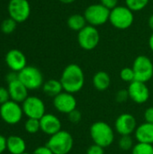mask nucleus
<instances>
[{
  "label": "nucleus",
  "mask_w": 153,
  "mask_h": 154,
  "mask_svg": "<svg viewBox=\"0 0 153 154\" xmlns=\"http://www.w3.org/2000/svg\"><path fill=\"white\" fill-rule=\"evenodd\" d=\"M60 80L64 91L75 94L83 88L85 84V74L79 65L71 63L65 67Z\"/></svg>",
  "instance_id": "f257e3e1"
},
{
  "label": "nucleus",
  "mask_w": 153,
  "mask_h": 154,
  "mask_svg": "<svg viewBox=\"0 0 153 154\" xmlns=\"http://www.w3.org/2000/svg\"><path fill=\"white\" fill-rule=\"evenodd\" d=\"M89 133L93 143L104 149L109 147L115 141V132L113 128L104 121L93 123L90 126Z\"/></svg>",
  "instance_id": "f03ea898"
},
{
  "label": "nucleus",
  "mask_w": 153,
  "mask_h": 154,
  "mask_svg": "<svg viewBox=\"0 0 153 154\" xmlns=\"http://www.w3.org/2000/svg\"><path fill=\"white\" fill-rule=\"evenodd\" d=\"M74 140L70 133L61 130L50 136L46 146L50 149L53 154H69L73 149Z\"/></svg>",
  "instance_id": "7ed1b4c3"
},
{
  "label": "nucleus",
  "mask_w": 153,
  "mask_h": 154,
  "mask_svg": "<svg viewBox=\"0 0 153 154\" xmlns=\"http://www.w3.org/2000/svg\"><path fill=\"white\" fill-rule=\"evenodd\" d=\"M134 21L133 12L126 5H117L110 10L109 22L118 30H126L132 26Z\"/></svg>",
  "instance_id": "20e7f679"
},
{
  "label": "nucleus",
  "mask_w": 153,
  "mask_h": 154,
  "mask_svg": "<svg viewBox=\"0 0 153 154\" xmlns=\"http://www.w3.org/2000/svg\"><path fill=\"white\" fill-rule=\"evenodd\" d=\"M87 23L92 26H100L109 21L110 10L102 4H93L87 6L84 12Z\"/></svg>",
  "instance_id": "39448f33"
},
{
  "label": "nucleus",
  "mask_w": 153,
  "mask_h": 154,
  "mask_svg": "<svg viewBox=\"0 0 153 154\" xmlns=\"http://www.w3.org/2000/svg\"><path fill=\"white\" fill-rule=\"evenodd\" d=\"M18 79L27 88L28 90H35L42 87L43 75L41 70L33 66H26L18 72Z\"/></svg>",
  "instance_id": "423d86ee"
},
{
  "label": "nucleus",
  "mask_w": 153,
  "mask_h": 154,
  "mask_svg": "<svg viewBox=\"0 0 153 154\" xmlns=\"http://www.w3.org/2000/svg\"><path fill=\"white\" fill-rule=\"evenodd\" d=\"M132 68L135 75V80L146 83L153 79V63L149 57L145 55L136 57Z\"/></svg>",
  "instance_id": "0eeeda50"
},
{
  "label": "nucleus",
  "mask_w": 153,
  "mask_h": 154,
  "mask_svg": "<svg viewBox=\"0 0 153 154\" xmlns=\"http://www.w3.org/2000/svg\"><path fill=\"white\" fill-rule=\"evenodd\" d=\"M23 116L22 106L13 100H9L0 106V117L2 120L11 125L18 124Z\"/></svg>",
  "instance_id": "6e6552de"
},
{
  "label": "nucleus",
  "mask_w": 153,
  "mask_h": 154,
  "mask_svg": "<svg viewBox=\"0 0 153 154\" xmlns=\"http://www.w3.org/2000/svg\"><path fill=\"white\" fill-rule=\"evenodd\" d=\"M100 42V34L98 30L92 25L87 24L78 32V42L85 51L94 50Z\"/></svg>",
  "instance_id": "1a4fd4ad"
},
{
  "label": "nucleus",
  "mask_w": 153,
  "mask_h": 154,
  "mask_svg": "<svg viewBox=\"0 0 153 154\" xmlns=\"http://www.w3.org/2000/svg\"><path fill=\"white\" fill-rule=\"evenodd\" d=\"M22 108L23 115L28 118L40 120L45 113V105L42 99L35 96H29L23 103Z\"/></svg>",
  "instance_id": "9d476101"
},
{
  "label": "nucleus",
  "mask_w": 153,
  "mask_h": 154,
  "mask_svg": "<svg viewBox=\"0 0 153 154\" xmlns=\"http://www.w3.org/2000/svg\"><path fill=\"white\" fill-rule=\"evenodd\" d=\"M10 18L16 23L25 22L31 14V6L27 0H10L8 4Z\"/></svg>",
  "instance_id": "9b49d317"
},
{
  "label": "nucleus",
  "mask_w": 153,
  "mask_h": 154,
  "mask_svg": "<svg viewBox=\"0 0 153 154\" xmlns=\"http://www.w3.org/2000/svg\"><path fill=\"white\" fill-rule=\"evenodd\" d=\"M77 99L73 94L66 91H62L53 97V106L55 109L61 114L69 115L70 112L77 109Z\"/></svg>",
  "instance_id": "f8f14e48"
},
{
  "label": "nucleus",
  "mask_w": 153,
  "mask_h": 154,
  "mask_svg": "<svg viewBox=\"0 0 153 154\" xmlns=\"http://www.w3.org/2000/svg\"><path fill=\"white\" fill-rule=\"evenodd\" d=\"M130 98L138 105H142L146 103L150 98V89L146 83L134 80L129 84L127 88Z\"/></svg>",
  "instance_id": "ddd939ff"
},
{
  "label": "nucleus",
  "mask_w": 153,
  "mask_h": 154,
  "mask_svg": "<svg viewBox=\"0 0 153 154\" xmlns=\"http://www.w3.org/2000/svg\"><path fill=\"white\" fill-rule=\"evenodd\" d=\"M136 118L128 113H124L120 115L115 123V131L121 135H131L133 134L137 128Z\"/></svg>",
  "instance_id": "4468645a"
},
{
  "label": "nucleus",
  "mask_w": 153,
  "mask_h": 154,
  "mask_svg": "<svg viewBox=\"0 0 153 154\" xmlns=\"http://www.w3.org/2000/svg\"><path fill=\"white\" fill-rule=\"evenodd\" d=\"M5 62L12 71L20 72L27 65L25 55L17 49L10 50L5 56Z\"/></svg>",
  "instance_id": "2eb2a0df"
},
{
  "label": "nucleus",
  "mask_w": 153,
  "mask_h": 154,
  "mask_svg": "<svg viewBox=\"0 0 153 154\" xmlns=\"http://www.w3.org/2000/svg\"><path fill=\"white\" fill-rule=\"evenodd\" d=\"M40 125L41 131L49 136L61 131V122L53 114H45L40 119Z\"/></svg>",
  "instance_id": "dca6fc26"
},
{
  "label": "nucleus",
  "mask_w": 153,
  "mask_h": 154,
  "mask_svg": "<svg viewBox=\"0 0 153 154\" xmlns=\"http://www.w3.org/2000/svg\"><path fill=\"white\" fill-rule=\"evenodd\" d=\"M7 89L9 92L10 100L16 103H23L29 97L27 88L19 79L8 83Z\"/></svg>",
  "instance_id": "f3484780"
},
{
  "label": "nucleus",
  "mask_w": 153,
  "mask_h": 154,
  "mask_svg": "<svg viewBox=\"0 0 153 154\" xmlns=\"http://www.w3.org/2000/svg\"><path fill=\"white\" fill-rule=\"evenodd\" d=\"M134 136L138 143L153 144V124L145 122L138 125L134 132Z\"/></svg>",
  "instance_id": "a211bd4d"
},
{
  "label": "nucleus",
  "mask_w": 153,
  "mask_h": 154,
  "mask_svg": "<svg viewBox=\"0 0 153 154\" xmlns=\"http://www.w3.org/2000/svg\"><path fill=\"white\" fill-rule=\"evenodd\" d=\"M6 150L11 154L23 153L26 150V143L18 135H11L6 138Z\"/></svg>",
  "instance_id": "6ab92c4d"
},
{
  "label": "nucleus",
  "mask_w": 153,
  "mask_h": 154,
  "mask_svg": "<svg viewBox=\"0 0 153 154\" xmlns=\"http://www.w3.org/2000/svg\"><path fill=\"white\" fill-rule=\"evenodd\" d=\"M92 82H93V86L96 90L103 92L109 88L111 85V78L106 71L100 70L97 71L93 76Z\"/></svg>",
  "instance_id": "aec40b11"
},
{
  "label": "nucleus",
  "mask_w": 153,
  "mask_h": 154,
  "mask_svg": "<svg viewBox=\"0 0 153 154\" xmlns=\"http://www.w3.org/2000/svg\"><path fill=\"white\" fill-rule=\"evenodd\" d=\"M42 91L45 95L50 97H55L63 91V88L60 80L58 79H49L45 81L42 85Z\"/></svg>",
  "instance_id": "412c9836"
},
{
  "label": "nucleus",
  "mask_w": 153,
  "mask_h": 154,
  "mask_svg": "<svg viewBox=\"0 0 153 154\" xmlns=\"http://www.w3.org/2000/svg\"><path fill=\"white\" fill-rule=\"evenodd\" d=\"M87 20L84 16V14H74L70 15L68 20H67V24L69 28L72 31L75 32H79L81 31L84 27H86L87 24Z\"/></svg>",
  "instance_id": "4be33fe9"
},
{
  "label": "nucleus",
  "mask_w": 153,
  "mask_h": 154,
  "mask_svg": "<svg viewBox=\"0 0 153 154\" xmlns=\"http://www.w3.org/2000/svg\"><path fill=\"white\" fill-rule=\"evenodd\" d=\"M150 0H125V5L133 12L143 10L149 4Z\"/></svg>",
  "instance_id": "5701e85b"
},
{
  "label": "nucleus",
  "mask_w": 153,
  "mask_h": 154,
  "mask_svg": "<svg viewBox=\"0 0 153 154\" xmlns=\"http://www.w3.org/2000/svg\"><path fill=\"white\" fill-rule=\"evenodd\" d=\"M132 154H153V144L138 143L133 145Z\"/></svg>",
  "instance_id": "b1692460"
},
{
  "label": "nucleus",
  "mask_w": 153,
  "mask_h": 154,
  "mask_svg": "<svg viewBox=\"0 0 153 154\" xmlns=\"http://www.w3.org/2000/svg\"><path fill=\"white\" fill-rule=\"evenodd\" d=\"M24 129L30 134H37L41 130L40 120L33 119V118H28L26 120V122L24 123Z\"/></svg>",
  "instance_id": "393cba45"
},
{
  "label": "nucleus",
  "mask_w": 153,
  "mask_h": 154,
  "mask_svg": "<svg viewBox=\"0 0 153 154\" xmlns=\"http://www.w3.org/2000/svg\"><path fill=\"white\" fill-rule=\"evenodd\" d=\"M118 145L123 151H130L133 147V140L131 135H123L118 142Z\"/></svg>",
  "instance_id": "a878e982"
},
{
  "label": "nucleus",
  "mask_w": 153,
  "mask_h": 154,
  "mask_svg": "<svg viewBox=\"0 0 153 154\" xmlns=\"http://www.w3.org/2000/svg\"><path fill=\"white\" fill-rule=\"evenodd\" d=\"M120 78L124 82L131 83V82L134 81L135 80V75H134L133 68L125 67V68L122 69L120 71Z\"/></svg>",
  "instance_id": "bb28decb"
},
{
  "label": "nucleus",
  "mask_w": 153,
  "mask_h": 154,
  "mask_svg": "<svg viewBox=\"0 0 153 154\" xmlns=\"http://www.w3.org/2000/svg\"><path fill=\"white\" fill-rule=\"evenodd\" d=\"M16 23H17L14 20H13L12 18L5 19V21H3V23L1 24V30L5 34L12 33L16 28Z\"/></svg>",
  "instance_id": "cd10ccee"
},
{
  "label": "nucleus",
  "mask_w": 153,
  "mask_h": 154,
  "mask_svg": "<svg viewBox=\"0 0 153 154\" xmlns=\"http://www.w3.org/2000/svg\"><path fill=\"white\" fill-rule=\"evenodd\" d=\"M68 116H69V122L72 123V124H78L81 121V119H82L81 112L79 110H78V109H75L72 112H70L68 115Z\"/></svg>",
  "instance_id": "c85d7f7f"
},
{
  "label": "nucleus",
  "mask_w": 153,
  "mask_h": 154,
  "mask_svg": "<svg viewBox=\"0 0 153 154\" xmlns=\"http://www.w3.org/2000/svg\"><path fill=\"white\" fill-rule=\"evenodd\" d=\"M128 98H130V97H129V93H128L127 89H120L115 94V100L118 103L126 102L128 100Z\"/></svg>",
  "instance_id": "c756f323"
},
{
  "label": "nucleus",
  "mask_w": 153,
  "mask_h": 154,
  "mask_svg": "<svg viewBox=\"0 0 153 154\" xmlns=\"http://www.w3.org/2000/svg\"><path fill=\"white\" fill-rule=\"evenodd\" d=\"M87 154H105V149L97 144H92L87 150Z\"/></svg>",
  "instance_id": "7c9ffc66"
},
{
  "label": "nucleus",
  "mask_w": 153,
  "mask_h": 154,
  "mask_svg": "<svg viewBox=\"0 0 153 154\" xmlns=\"http://www.w3.org/2000/svg\"><path fill=\"white\" fill-rule=\"evenodd\" d=\"M9 100H10V96H9L8 89L4 87H0V106Z\"/></svg>",
  "instance_id": "2f4dec72"
},
{
  "label": "nucleus",
  "mask_w": 153,
  "mask_h": 154,
  "mask_svg": "<svg viewBox=\"0 0 153 154\" xmlns=\"http://www.w3.org/2000/svg\"><path fill=\"white\" fill-rule=\"evenodd\" d=\"M118 1L119 0H100V4H102L109 10H112L118 5Z\"/></svg>",
  "instance_id": "473e14b6"
},
{
  "label": "nucleus",
  "mask_w": 153,
  "mask_h": 154,
  "mask_svg": "<svg viewBox=\"0 0 153 154\" xmlns=\"http://www.w3.org/2000/svg\"><path fill=\"white\" fill-rule=\"evenodd\" d=\"M144 120L146 123L153 124V106L148 107L144 112Z\"/></svg>",
  "instance_id": "72a5a7b5"
},
{
  "label": "nucleus",
  "mask_w": 153,
  "mask_h": 154,
  "mask_svg": "<svg viewBox=\"0 0 153 154\" xmlns=\"http://www.w3.org/2000/svg\"><path fill=\"white\" fill-rule=\"evenodd\" d=\"M32 154H53V152L50 151V149L49 147H47L46 145H44V146H39V147H37L33 151Z\"/></svg>",
  "instance_id": "f704fd0d"
},
{
  "label": "nucleus",
  "mask_w": 153,
  "mask_h": 154,
  "mask_svg": "<svg viewBox=\"0 0 153 154\" xmlns=\"http://www.w3.org/2000/svg\"><path fill=\"white\" fill-rule=\"evenodd\" d=\"M18 79V72H15V71H11L9 72L7 75H6V80L8 83L10 82H13L14 80H17Z\"/></svg>",
  "instance_id": "c9c22d12"
},
{
  "label": "nucleus",
  "mask_w": 153,
  "mask_h": 154,
  "mask_svg": "<svg viewBox=\"0 0 153 154\" xmlns=\"http://www.w3.org/2000/svg\"><path fill=\"white\" fill-rule=\"evenodd\" d=\"M6 150V138L0 134V154H2Z\"/></svg>",
  "instance_id": "e433bc0d"
},
{
  "label": "nucleus",
  "mask_w": 153,
  "mask_h": 154,
  "mask_svg": "<svg viewBox=\"0 0 153 154\" xmlns=\"http://www.w3.org/2000/svg\"><path fill=\"white\" fill-rule=\"evenodd\" d=\"M149 47H150L151 51H153V32L149 38Z\"/></svg>",
  "instance_id": "4c0bfd02"
},
{
  "label": "nucleus",
  "mask_w": 153,
  "mask_h": 154,
  "mask_svg": "<svg viewBox=\"0 0 153 154\" xmlns=\"http://www.w3.org/2000/svg\"><path fill=\"white\" fill-rule=\"evenodd\" d=\"M148 24H149V27L153 31V14L149 17V20H148Z\"/></svg>",
  "instance_id": "58836bf2"
},
{
  "label": "nucleus",
  "mask_w": 153,
  "mask_h": 154,
  "mask_svg": "<svg viewBox=\"0 0 153 154\" xmlns=\"http://www.w3.org/2000/svg\"><path fill=\"white\" fill-rule=\"evenodd\" d=\"M60 1L63 4H71V3L75 2L76 0H60Z\"/></svg>",
  "instance_id": "ea45409f"
},
{
  "label": "nucleus",
  "mask_w": 153,
  "mask_h": 154,
  "mask_svg": "<svg viewBox=\"0 0 153 154\" xmlns=\"http://www.w3.org/2000/svg\"><path fill=\"white\" fill-rule=\"evenodd\" d=\"M22 154H30V153H28V152H23V153H22Z\"/></svg>",
  "instance_id": "a19ab883"
}]
</instances>
